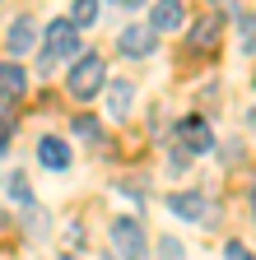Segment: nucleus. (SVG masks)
Wrapping results in <instances>:
<instances>
[{"mask_svg":"<svg viewBox=\"0 0 256 260\" xmlns=\"http://www.w3.org/2000/svg\"><path fill=\"white\" fill-rule=\"evenodd\" d=\"M66 56H79V28L70 19H56L47 23V47H42V75L51 70L56 60H66Z\"/></svg>","mask_w":256,"mask_h":260,"instance_id":"obj_2","label":"nucleus"},{"mask_svg":"<svg viewBox=\"0 0 256 260\" xmlns=\"http://www.w3.org/2000/svg\"><path fill=\"white\" fill-rule=\"evenodd\" d=\"M10 135H14V125H10V121H0V149L10 144Z\"/></svg>","mask_w":256,"mask_h":260,"instance_id":"obj_19","label":"nucleus"},{"mask_svg":"<svg viewBox=\"0 0 256 260\" xmlns=\"http://www.w3.org/2000/svg\"><path fill=\"white\" fill-rule=\"evenodd\" d=\"M93 19H98V0H75V10H70V23H75V28H89Z\"/></svg>","mask_w":256,"mask_h":260,"instance_id":"obj_12","label":"nucleus"},{"mask_svg":"<svg viewBox=\"0 0 256 260\" xmlns=\"http://www.w3.org/2000/svg\"><path fill=\"white\" fill-rule=\"evenodd\" d=\"M158 260H186L182 242H177V237H158Z\"/></svg>","mask_w":256,"mask_h":260,"instance_id":"obj_15","label":"nucleus"},{"mask_svg":"<svg viewBox=\"0 0 256 260\" xmlns=\"http://www.w3.org/2000/svg\"><path fill=\"white\" fill-rule=\"evenodd\" d=\"M182 19H186L182 0H154V10H149V28L154 32H173V28H182Z\"/></svg>","mask_w":256,"mask_h":260,"instance_id":"obj_7","label":"nucleus"},{"mask_svg":"<svg viewBox=\"0 0 256 260\" xmlns=\"http://www.w3.org/2000/svg\"><path fill=\"white\" fill-rule=\"evenodd\" d=\"M131 103H135V88H131V79H112V84H107V112L121 121L126 112H131Z\"/></svg>","mask_w":256,"mask_h":260,"instance_id":"obj_10","label":"nucleus"},{"mask_svg":"<svg viewBox=\"0 0 256 260\" xmlns=\"http://www.w3.org/2000/svg\"><path fill=\"white\" fill-rule=\"evenodd\" d=\"M223 260H251V251L242 242H229V246H223Z\"/></svg>","mask_w":256,"mask_h":260,"instance_id":"obj_18","label":"nucleus"},{"mask_svg":"<svg viewBox=\"0 0 256 260\" xmlns=\"http://www.w3.org/2000/svg\"><path fill=\"white\" fill-rule=\"evenodd\" d=\"M247 116H251V130H256V107H251V112H247Z\"/></svg>","mask_w":256,"mask_h":260,"instance_id":"obj_21","label":"nucleus"},{"mask_svg":"<svg viewBox=\"0 0 256 260\" xmlns=\"http://www.w3.org/2000/svg\"><path fill=\"white\" fill-rule=\"evenodd\" d=\"M112 251L121 255V260H145V228H140V218H117L112 223Z\"/></svg>","mask_w":256,"mask_h":260,"instance_id":"obj_3","label":"nucleus"},{"mask_svg":"<svg viewBox=\"0 0 256 260\" xmlns=\"http://www.w3.org/2000/svg\"><path fill=\"white\" fill-rule=\"evenodd\" d=\"M75 135H79V140H98L103 130H98V121H93V116L84 112V116H75Z\"/></svg>","mask_w":256,"mask_h":260,"instance_id":"obj_17","label":"nucleus"},{"mask_svg":"<svg viewBox=\"0 0 256 260\" xmlns=\"http://www.w3.org/2000/svg\"><path fill=\"white\" fill-rule=\"evenodd\" d=\"M117 51L121 56H149L154 51V28H145V23H131V28H121L117 32Z\"/></svg>","mask_w":256,"mask_h":260,"instance_id":"obj_6","label":"nucleus"},{"mask_svg":"<svg viewBox=\"0 0 256 260\" xmlns=\"http://www.w3.org/2000/svg\"><path fill=\"white\" fill-rule=\"evenodd\" d=\"M177 140H182L186 153H210V149H214V135H210V125H205L201 116H186V121L177 125Z\"/></svg>","mask_w":256,"mask_h":260,"instance_id":"obj_5","label":"nucleus"},{"mask_svg":"<svg viewBox=\"0 0 256 260\" xmlns=\"http://www.w3.org/2000/svg\"><path fill=\"white\" fill-rule=\"evenodd\" d=\"M23 88H28V75L19 70V65L5 60V65H0V93H5V98H19Z\"/></svg>","mask_w":256,"mask_h":260,"instance_id":"obj_11","label":"nucleus"},{"mask_svg":"<svg viewBox=\"0 0 256 260\" xmlns=\"http://www.w3.org/2000/svg\"><path fill=\"white\" fill-rule=\"evenodd\" d=\"M38 162H42V168H51V172H66V168H70V149H66V140L47 135V140L38 144Z\"/></svg>","mask_w":256,"mask_h":260,"instance_id":"obj_8","label":"nucleus"},{"mask_svg":"<svg viewBox=\"0 0 256 260\" xmlns=\"http://www.w3.org/2000/svg\"><path fill=\"white\" fill-rule=\"evenodd\" d=\"M66 88H70V93L79 98V103H89V98H98V88H103V56H93V51L75 56L70 75H66Z\"/></svg>","mask_w":256,"mask_h":260,"instance_id":"obj_1","label":"nucleus"},{"mask_svg":"<svg viewBox=\"0 0 256 260\" xmlns=\"http://www.w3.org/2000/svg\"><path fill=\"white\" fill-rule=\"evenodd\" d=\"M0 98H5V93H0Z\"/></svg>","mask_w":256,"mask_h":260,"instance_id":"obj_24","label":"nucleus"},{"mask_svg":"<svg viewBox=\"0 0 256 260\" xmlns=\"http://www.w3.org/2000/svg\"><path fill=\"white\" fill-rule=\"evenodd\" d=\"M168 209L177 218H186V223H210L214 218V205L205 200L201 190H177V195H168Z\"/></svg>","mask_w":256,"mask_h":260,"instance_id":"obj_4","label":"nucleus"},{"mask_svg":"<svg viewBox=\"0 0 256 260\" xmlns=\"http://www.w3.org/2000/svg\"><path fill=\"white\" fill-rule=\"evenodd\" d=\"M238 28H242V51H256V14H242Z\"/></svg>","mask_w":256,"mask_h":260,"instance_id":"obj_16","label":"nucleus"},{"mask_svg":"<svg viewBox=\"0 0 256 260\" xmlns=\"http://www.w3.org/2000/svg\"><path fill=\"white\" fill-rule=\"evenodd\" d=\"M33 42H38V23L28 19V14H23V19H14V23H10V38H5L10 56H23V51L33 47Z\"/></svg>","mask_w":256,"mask_h":260,"instance_id":"obj_9","label":"nucleus"},{"mask_svg":"<svg viewBox=\"0 0 256 260\" xmlns=\"http://www.w3.org/2000/svg\"><path fill=\"white\" fill-rule=\"evenodd\" d=\"M5 190L14 195V200H19V205H33V190H28V181H23L19 172H14V177H5Z\"/></svg>","mask_w":256,"mask_h":260,"instance_id":"obj_14","label":"nucleus"},{"mask_svg":"<svg viewBox=\"0 0 256 260\" xmlns=\"http://www.w3.org/2000/svg\"><path fill=\"white\" fill-rule=\"evenodd\" d=\"M214 32H219V14H205V19L196 23V42H201V47H214Z\"/></svg>","mask_w":256,"mask_h":260,"instance_id":"obj_13","label":"nucleus"},{"mask_svg":"<svg viewBox=\"0 0 256 260\" xmlns=\"http://www.w3.org/2000/svg\"><path fill=\"white\" fill-rule=\"evenodd\" d=\"M103 260H117V255H103Z\"/></svg>","mask_w":256,"mask_h":260,"instance_id":"obj_23","label":"nucleus"},{"mask_svg":"<svg viewBox=\"0 0 256 260\" xmlns=\"http://www.w3.org/2000/svg\"><path fill=\"white\" fill-rule=\"evenodd\" d=\"M251 214H256V186H251Z\"/></svg>","mask_w":256,"mask_h":260,"instance_id":"obj_20","label":"nucleus"},{"mask_svg":"<svg viewBox=\"0 0 256 260\" xmlns=\"http://www.w3.org/2000/svg\"><path fill=\"white\" fill-rule=\"evenodd\" d=\"M61 260H79V255H61Z\"/></svg>","mask_w":256,"mask_h":260,"instance_id":"obj_22","label":"nucleus"}]
</instances>
